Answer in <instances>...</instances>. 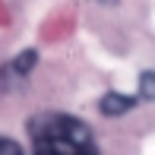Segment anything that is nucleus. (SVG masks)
Returning a JSON list of instances; mask_svg holds the SVG:
<instances>
[{
    "label": "nucleus",
    "mask_w": 155,
    "mask_h": 155,
    "mask_svg": "<svg viewBox=\"0 0 155 155\" xmlns=\"http://www.w3.org/2000/svg\"><path fill=\"white\" fill-rule=\"evenodd\" d=\"M0 155H22V149H19V143L0 136Z\"/></svg>",
    "instance_id": "obj_4"
},
{
    "label": "nucleus",
    "mask_w": 155,
    "mask_h": 155,
    "mask_svg": "<svg viewBox=\"0 0 155 155\" xmlns=\"http://www.w3.org/2000/svg\"><path fill=\"white\" fill-rule=\"evenodd\" d=\"M139 98L155 101V73H143L139 76Z\"/></svg>",
    "instance_id": "obj_3"
},
{
    "label": "nucleus",
    "mask_w": 155,
    "mask_h": 155,
    "mask_svg": "<svg viewBox=\"0 0 155 155\" xmlns=\"http://www.w3.org/2000/svg\"><path fill=\"white\" fill-rule=\"evenodd\" d=\"M136 104V98H130V95H124V92H108L98 101V108H101V114H108V117H120L127 114V111Z\"/></svg>",
    "instance_id": "obj_2"
},
{
    "label": "nucleus",
    "mask_w": 155,
    "mask_h": 155,
    "mask_svg": "<svg viewBox=\"0 0 155 155\" xmlns=\"http://www.w3.org/2000/svg\"><path fill=\"white\" fill-rule=\"evenodd\" d=\"M35 155H98L92 130L67 114H45L32 124Z\"/></svg>",
    "instance_id": "obj_1"
}]
</instances>
